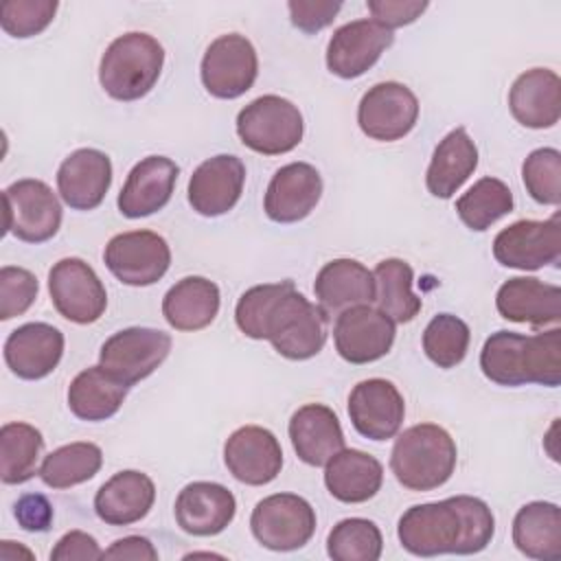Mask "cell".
<instances>
[{"label":"cell","mask_w":561,"mask_h":561,"mask_svg":"<svg viewBox=\"0 0 561 561\" xmlns=\"http://www.w3.org/2000/svg\"><path fill=\"white\" fill-rule=\"evenodd\" d=\"M234 322L252 340H270L287 359L316 357L327 342V316L296 291L294 280L254 285L241 294Z\"/></svg>","instance_id":"6da1fadb"},{"label":"cell","mask_w":561,"mask_h":561,"mask_svg":"<svg viewBox=\"0 0 561 561\" xmlns=\"http://www.w3.org/2000/svg\"><path fill=\"white\" fill-rule=\"evenodd\" d=\"M495 535L489 504L473 495H454L440 502L410 506L397 524V537L414 557L476 554Z\"/></svg>","instance_id":"7a4b0ae2"},{"label":"cell","mask_w":561,"mask_h":561,"mask_svg":"<svg viewBox=\"0 0 561 561\" xmlns=\"http://www.w3.org/2000/svg\"><path fill=\"white\" fill-rule=\"evenodd\" d=\"M480 368L497 386L557 388L561 383V329L552 327L535 335L495 331L482 344Z\"/></svg>","instance_id":"3957f363"},{"label":"cell","mask_w":561,"mask_h":561,"mask_svg":"<svg viewBox=\"0 0 561 561\" xmlns=\"http://www.w3.org/2000/svg\"><path fill=\"white\" fill-rule=\"evenodd\" d=\"M458 460V449L451 434L436 423H419L392 445L390 469L399 484L410 491H432L443 486Z\"/></svg>","instance_id":"277c9868"},{"label":"cell","mask_w":561,"mask_h":561,"mask_svg":"<svg viewBox=\"0 0 561 561\" xmlns=\"http://www.w3.org/2000/svg\"><path fill=\"white\" fill-rule=\"evenodd\" d=\"M164 64L162 44L149 33H125L103 53L99 83L116 101H138L158 81Z\"/></svg>","instance_id":"5b68a950"},{"label":"cell","mask_w":561,"mask_h":561,"mask_svg":"<svg viewBox=\"0 0 561 561\" xmlns=\"http://www.w3.org/2000/svg\"><path fill=\"white\" fill-rule=\"evenodd\" d=\"M302 131L305 123L300 110L278 94H263L237 114L241 142L263 156H280L296 149L302 140Z\"/></svg>","instance_id":"8992f818"},{"label":"cell","mask_w":561,"mask_h":561,"mask_svg":"<svg viewBox=\"0 0 561 561\" xmlns=\"http://www.w3.org/2000/svg\"><path fill=\"white\" fill-rule=\"evenodd\" d=\"M250 530L267 550H298L316 533V511L296 493H274L256 502L250 515Z\"/></svg>","instance_id":"52a82bcc"},{"label":"cell","mask_w":561,"mask_h":561,"mask_svg":"<svg viewBox=\"0 0 561 561\" xmlns=\"http://www.w3.org/2000/svg\"><path fill=\"white\" fill-rule=\"evenodd\" d=\"M4 230L26 243L53 239L61 226V204L53 188L33 178L18 180L2 191Z\"/></svg>","instance_id":"ba28073f"},{"label":"cell","mask_w":561,"mask_h":561,"mask_svg":"<svg viewBox=\"0 0 561 561\" xmlns=\"http://www.w3.org/2000/svg\"><path fill=\"white\" fill-rule=\"evenodd\" d=\"M202 83L215 99L245 94L259 75V57L252 42L239 33H226L210 42L202 57Z\"/></svg>","instance_id":"9c48e42d"},{"label":"cell","mask_w":561,"mask_h":561,"mask_svg":"<svg viewBox=\"0 0 561 561\" xmlns=\"http://www.w3.org/2000/svg\"><path fill=\"white\" fill-rule=\"evenodd\" d=\"M171 335L160 329L129 327L110 335L99 353V364L127 386L147 379L169 355Z\"/></svg>","instance_id":"30bf717a"},{"label":"cell","mask_w":561,"mask_h":561,"mask_svg":"<svg viewBox=\"0 0 561 561\" xmlns=\"http://www.w3.org/2000/svg\"><path fill=\"white\" fill-rule=\"evenodd\" d=\"M48 291L59 316L75 324L96 322L107 307V291L101 278L77 256H66L50 267Z\"/></svg>","instance_id":"8fae6325"},{"label":"cell","mask_w":561,"mask_h":561,"mask_svg":"<svg viewBox=\"0 0 561 561\" xmlns=\"http://www.w3.org/2000/svg\"><path fill=\"white\" fill-rule=\"evenodd\" d=\"M103 261L121 283L147 287L167 274L171 265V250L167 239L158 232L131 230L114 234L107 241Z\"/></svg>","instance_id":"7c38bea8"},{"label":"cell","mask_w":561,"mask_h":561,"mask_svg":"<svg viewBox=\"0 0 561 561\" xmlns=\"http://www.w3.org/2000/svg\"><path fill=\"white\" fill-rule=\"evenodd\" d=\"M493 256L500 265L513 270H539L559 265L561 221L559 213L550 219H519L502 228L493 239Z\"/></svg>","instance_id":"4fadbf2b"},{"label":"cell","mask_w":561,"mask_h":561,"mask_svg":"<svg viewBox=\"0 0 561 561\" xmlns=\"http://www.w3.org/2000/svg\"><path fill=\"white\" fill-rule=\"evenodd\" d=\"M419 121L416 94L399 81H381L368 88L357 105L359 129L381 142H394L412 131Z\"/></svg>","instance_id":"5bb4252c"},{"label":"cell","mask_w":561,"mask_h":561,"mask_svg":"<svg viewBox=\"0 0 561 561\" xmlns=\"http://www.w3.org/2000/svg\"><path fill=\"white\" fill-rule=\"evenodd\" d=\"M394 322L370 305L346 309L333 327L337 355L348 364H370L390 353L394 344Z\"/></svg>","instance_id":"9a60e30c"},{"label":"cell","mask_w":561,"mask_h":561,"mask_svg":"<svg viewBox=\"0 0 561 561\" xmlns=\"http://www.w3.org/2000/svg\"><path fill=\"white\" fill-rule=\"evenodd\" d=\"M392 42V31L373 18L346 22L329 39L327 68L340 79L362 77L377 64L381 53L390 48Z\"/></svg>","instance_id":"2e32d148"},{"label":"cell","mask_w":561,"mask_h":561,"mask_svg":"<svg viewBox=\"0 0 561 561\" xmlns=\"http://www.w3.org/2000/svg\"><path fill=\"white\" fill-rule=\"evenodd\" d=\"M224 462L234 480L250 486H263L280 473L283 449L267 427L243 425L226 438Z\"/></svg>","instance_id":"e0dca14e"},{"label":"cell","mask_w":561,"mask_h":561,"mask_svg":"<svg viewBox=\"0 0 561 561\" xmlns=\"http://www.w3.org/2000/svg\"><path fill=\"white\" fill-rule=\"evenodd\" d=\"M348 416L364 438L388 440L397 436L403 423L405 401L392 381L364 379L348 394Z\"/></svg>","instance_id":"ac0fdd59"},{"label":"cell","mask_w":561,"mask_h":561,"mask_svg":"<svg viewBox=\"0 0 561 561\" xmlns=\"http://www.w3.org/2000/svg\"><path fill=\"white\" fill-rule=\"evenodd\" d=\"M245 164L241 158L219 153L204 160L188 180V204L204 217H219L232 210L243 193Z\"/></svg>","instance_id":"d6986e66"},{"label":"cell","mask_w":561,"mask_h":561,"mask_svg":"<svg viewBox=\"0 0 561 561\" xmlns=\"http://www.w3.org/2000/svg\"><path fill=\"white\" fill-rule=\"evenodd\" d=\"M322 197V178L309 162H289L280 167L265 191V215L276 224H296L305 219Z\"/></svg>","instance_id":"ffe728a7"},{"label":"cell","mask_w":561,"mask_h":561,"mask_svg":"<svg viewBox=\"0 0 561 561\" xmlns=\"http://www.w3.org/2000/svg\"><path fill=\"white\" fill-rule=\"evenodd\" d=\"M178 173V164L167 156H147L136 162L116 199L121 215L140 219L162 210L173 195Z\"/></svg>","instance_id":"44dd1931"},{"label":"cell","mask_w":561,"mask_h":561,"mask_svg":"<svg viewBox=\"0 0 561 561\" xmlns=\"http://www.w3.org/2000/svg\"><path fill=\"white\" fill-rule=\"evenodd\" d=\"M64 355V333L46 322H26L4 342V362L20 379L48 377Z\"/></svg>","instance_id":"7402d4cb"},{"label":"cell","mask_w":561,"mask_h":561,"mask_svg":"<svg viewBox=\"0 0 561 561\" xmlns=\"http://www.w3.org/2000/svg\"><path fill=\"white\" fill-rule=\"evenodd\" d=\"M175 522L178 526L195 537H213L226 530L234 519L237 500L232 491L217 482H191L175 497Z\"/></svg>","instance_id":"603a6c76"},{"label":"cell","mask_w":561,"mask_h":561,"mask_svg":"<svg viewBox=\"0 0 561 561\" xmlns=\"http://www.w3.org/2000/svg\"><path fill=\"white\" fill-rule=\"evenodd\" d=\"M112 184L110 156L83 147L72 151L57 169V191L75 210H92L101 206Z\"/></svg>","instance_id":"cb8c5ba5"},{"label":"cell","mask_w":561,"mask_h":561,"mask_svg":"<svg viewBox=\"0 0 561 561\" xmlns=\"http://www.w3.org/2000/svg\"><path fill=\"white\" fill-rule=\"evenodd\" d=\"M313 291L318 298V307L331 320L342 311L370 305L375 300L377 287L373 272L355 261V259H333L316 276Z\"/></svg>","instance_id":"d4e9b609"},{"label":"cell","mask_w":561,"mask_h":561,"mask_svg":"<svg viewBox=\"0 0 561 561\" xmlns=\"http://www.w3.org/2000/svg\"><path fill=\"white\" fill-rule=\"evenodd\" d=\"M495 307L511 322L557 327L561 320V289L535 276H515L497 289Z\"/></svg>","instance_id":"484cf974"},{"label":"cell","mask_w":561,"mask_h":561,"mask_svg":"<svg viewBox=\"0 0 561 561\" xmlns=\"http://www.w3.org/2000/svg\"><path fill=\"white\" fill-rule=\"evenodd\" d=\"M513 118L530 129H548L561 116V79L550 68L522 72L508 92Z\"/></svg>","instance_id":"4316f807"},{"label":"cell","mask_w":561,"mask_h":561,"mask_svg":"<svg viewBox=\"0 0 561 561\" xmlns=\"http://www.w3.org/2000/svg\"><path fill=\"white\" fill-rule=\"evenodd\" d=\"M296 456L311 467L327 465L340 449H344V432L337 414L322 403H307L298 408L287 425Z\"/></svg>","instance_id":"83f0119b"},{"label":"cell","mask_w":561,"mask_h":561,"mask_svg":"<svg viewBox=\"0 0 561 561\" xmlns=\"http://www.w3.org/2000/svg\"><path fill=\"white\" fill-rule=\"evenodd\" d=\"M156 502L153 480L136 469L114 473L94 495V511L110 526H129L140 522Z\"/></svg>","instance_id":"f1b7e54d"},{"label":"cell","mask_w":561,"mask_h":561,"mask_svg":"<svg viewBox=\"0 0 561 561\" xmlns=\"http://www.w3.org/2000/svg\"><path fill=\"white\" fill-rule=\"evenodd\" d=\"M383 482L381 462L362 449H340L324 465L327 491L344 504H362L377 495Z\"/></svg>","instance_id":"f546056e"},{"label":"cell","mask_w":561,"mask_h":561,"mask_svg":"<svg viewBox=\"0 0 561 561\" xmlns=\"http://www.w3.org/2000/svg\"><path fill=\"white\" fill-rule=\"evenodd\" d=\"M478 167V147L465 127L451 129L434 149L425 186L438 199H449L473 175Z\"/></svg>","instance_id":"4dcf8cb0"},{"label":"cell","mask_w":561,"mask_h":561,"mask_svg":"<svg viewBox=\"0 0 561 561\" xmlns=\"http://www.w3.org/2000/svg\"><path fill=\"white\" fill-rule=\"evenodd\" d=\"M219 287L204 276H184L162 298V316L175 331L206 329L219 313Z\"/></svg>","instance_id":"1f68e13d"},{"label":"cell","mask_w":561,"mask_h":561,"mask_svg":"<svg viewBox=\"0 0 561 561\" xmlns=\"http://www.w3.org/2000/svg\"><path fill=\"white\" fill-rule=\"evenodd\" d=\"M129 386L107 373L101 364L81 370L68 386V408L81 421H107L112 419L125 397Z\"/></svg>","instance_id":"d6a6232c"},{"label":"cell","mask_w":561,"mask_h":561,"mask_svg":"<svg viewBox=\"0 0 561 561\" xmlns=\"http://www.w3.org/2000/svg\"><path fill=\"white\" fill-rule=\"evenodd\" d=\"M513 543L528 559L554 561L561 557V508L552 502H528L513 519Z\"/></svg>","instance_id":"836d02e7"},{"label":"cell","mask_w":561,"mask_h":561,"mask_svg":"<svg viewBox=\"0 0 561 561\" xmlns=\"http://www.w3.org/2000/svg\"><path fill=\"white\" fill-rule=\"evenodd\" d=\"M375 302L392 322H410L421 311V298L412 291L414 272L403 259H383L375 272Z\"/></svg>","instance_id":"e575fe53"},{"label":"cell","mask_w":561,"mask_h":561,"mask_svg":"<svg viewBox=\"0 0 561 561\" xmlns=\"http://www.w3.org/2000/svg\"><path fill=\"white\" fill-rule=\"evenodd\" d=\"M44 449L42 432L28 423L11 421L0 427V478L4 484H22L39 469Z\"/></svg>","instance_id":"d590c367"},{"label":"cell","mask_w":561,"mask_h":561,"mask_svg":"<svg viewBox=\"0 0 561 561\" xmlns=\"http://www.w3.org/2000/svg\"><path fill=\"white\" fill-rule=\"evenodd\" d=\"M101 465H103L101 447L88 440H77L50 451L44 458L37 476L50 489H70L94 478Z\"/></svg>","instance_id":"8d00e7d4"},{"label":"cell","mask_w":561,"mask_h":561,"mask_svg":"<svg viewBox=\"0 0 561 561\" xmlns=\"http://www.w3.org/2000/svg\"><path fill=\"white\" fill-rule=\"evenodd\" d=\"M513 193L497 178H480L467 193L456 199L460 221L476 232H484L497 219L513 210Z\"/></svg>","instance_id":"74e56055"},{"label":"cell","mask_w":561,"mask_h":561,"mask_svg":"<svg viewBox=\"0 0 561 561\" xmlns=\"http://www.w3.org/2000/svg\"><path fill=\"white\" fill-rule=\"evenodd\" d=\"M383 550V537L375 522L348 517L337 522L327 537V554L333 561H377Z\"/></svg>","instance_id":"f35d334b"},{"label":"cell","mask_w":561,"mask_h":561,"mask_svg":"<svg viewBox=\"0 0 561 561\" xmlns=\"http://www.w3.org/2000/svg\"><path fill=\"white\" fill-rule=\"evenodd\" d=\"M469 340L471 331L465 320L454 313H438L423 331V351L438 368H454L465 359Z\"/></svg>","instance_id":"ab89813d"},{"label":"cell","mask_w":561,"mask_h":561,"mask_svg":"<svg viewBox=\"0 0 561 561\" xmlns=\"http://www.w3.org/2000/svg\"><path fill=\"white\" fill-rule=\"evenodd\" d=\"M522 180L537 204L559 206L561 202V153L554 147H541L526 156Z\"/></svg>","instance_id":"60d3db41"},{"label":"cell","mask_w":561,"mask_h":561,"mask_svg":"<svg viewBox=\"0 0 561 561\" xmlns=\"http://www.w3.org/2000/svg\"><path fill=\"white\" fill-rule=\"evenodd\" d=\"M55 0H7L0 7L2 31L11 37L39 35L57 13Z\"/></svg>","instance_id":"b9f144b4"},{"label":"cell","mask_w":561,"mask_h":561,"mask_svg":"<svg viewBox=\"0 0 561 561\" xmlns=\"http://www.w3.org/2000/svg\"><path fill=\"white\" fill-rule=\"evenodd\" d=\"M37 278L33 272L15 265L0 270V320H11L28 311L37 298Z\"/></svg>","instance_id":"7bdbcfd3"},{"label":"cell","mask_w":561,"mask_h":561,"mask_svg":"<svg viewBox=\"0 0 561 561\" xmlns=\"http://www.w3.org/2000/svg\"><path fill=\"white\" fill-rule=\"evenodd\" d=\"M291 24L302 33H318L329 26L342 9V2L333 0H289L287 2Z\"/></svg>","instance_id":"ee69618b"},{"label":"cell","mask_w":561,"mask_h":561,"mask_svg":"<svg viewBox=\"0 0 561 561\" xmlns=\"http://www.w3.org/2000/svg\"><path fill=\"white\" fill-rule=\"evenodd\" d=\"M366 7L373 13L375 22H379L392 31V28L416 22L421 18V13L427 9V2H423V0H368Z\"/></svg>","instance_id":"f6af8a7d"},{"label":"cell","mask_w":561,"mask_h":561,"mask_svg":"<svg viewBox=\"0 0 561 561\" xmlns=\"http://www.w3.org/2000/svg\"><path fill=\"white\" fill-rule=\"evenodd\" d=\"M13 515L20 528L28 533H46L53 524V504L42 493H26L15 502Z\"/></svg>","instance_id":"bcb514c9"},{"label":"cell","mask_w":561,"mask_h":561,"mask_svg":"<svg viewBox=\"0 0 561 561\" xmlns=\"http://www.w3.org/2000/svg\"><path fill=\"white\" fill-rule=\"evenodd\" d=\"M53 561H90V559H103V550L99 548L96 539L83 530H70L66 533L55 548L50 550Z\"/></svg>","instance_id":"7dc6e473"},{"label":"cell","mask_w":561,"mask_h":561,"mask_svg":"<svg viewBox=\"0 0 561 561\" xmlns=\"http://www.w3.org/2000/svg\"><path fill=\"white\" fill-rule=\"evenodd\" d=\"M103 559H123V561H156L158 550L147 537L129 535L116 539L107 550H103Z\"/></svg>","instance_id":"c3c4849f"}]
</instances>
